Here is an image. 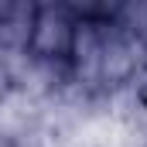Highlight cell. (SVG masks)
Returning a JSON list of instances; mask_svg holds the SVG:
<instances>
[{"label":"cell","instance_id":"obj_3","mask_svg":"<svg viewBox=\"0 0 147 147\" xmlns=\"http://www.w3.org/2000/svg\"><path fill=\"white\" fill-rule=\"evenodd\" d=\"M127 103L137 110V116H144V120H147V72H144V79L134 86V92L127 96Z\"/></svg>","mask_w":147,"mask_h":147},{"label":"cell","instance_id":"obj_2","mask_svg":"<svg viewBox=\"0 0 147 147\" xmlns=\"http://www.w3.org/2000/svg\"><path fill=\"white\" fill-rule=\"evenodd\" d=\"M120 14L127 17V24L140 34V41L147 45V3H120Z\"/></svg>","mask_w":147,"mask_h":147},{"label":"cell","instance_id":"obj_1","mask_svg":"<svg viewBox=\"0 0 147 147\" xmlns=\"http://www.w3.org/2000/svg\"><path fill=\"white\" fill-rule=\"evenodd\" d=\"M147 72V45L120 14V3H79L75 41L65 62V96L116 103Z\"/></svg>","mask_w":147,"mask_h":147}]
</instances>
